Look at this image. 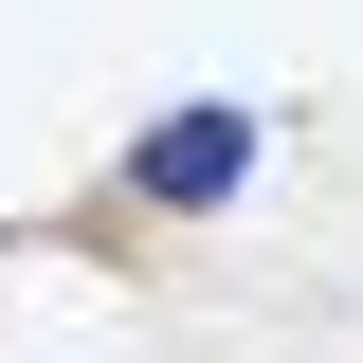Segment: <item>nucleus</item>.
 I'll return each instance as SVG.
<instances>
[{
	"label": "nucleus",
	"instance_id": "1",
	"mask_svg": "<svg viewBox=\"0 0 363 363\" xmlns=\"http://www.w3.org/2000/svg\"><path fill=\"white\" fill-rule=\"evenodd\" d=\"M236 182H255V109H164L128 145V200H164V218H218Z\"/></svg>",
	"mask_w": 363,
	"mask_h": 363
}]
</instances>
